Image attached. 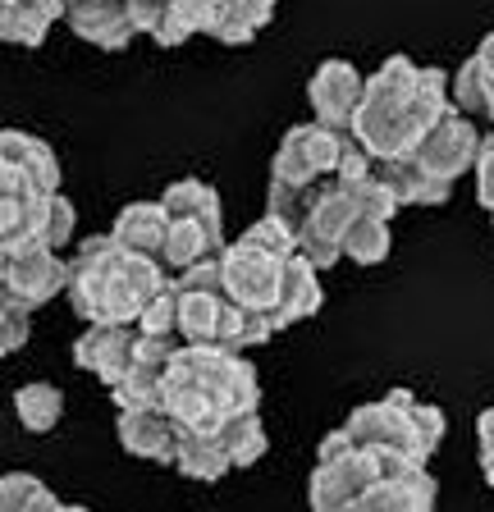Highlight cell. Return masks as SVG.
<instances>
[{
  "instance_id": "obj_1",
  "label": "cell",
  "mask_w": 494,
  "mask_h": 512,
  "mask_svg": "<svg viewBox=\"0 0 494 512\" xmlns=\"http://www.w3.org/2000/svg\"><path fill=\"white\" fill-rule=\"evenodd\" d=\"M165 279L170 270L156 256L124 252L110 234H97L83 238V247L69 261L65 293L87 325H97V320L101 325H133Z\"/></svg>"
},
{
  "instance_id": "obj_2",
  "label": "cell",
  "mask_w": 494,
  "mask_h": 512,
  "mask_svg": "<svg viewBox=\"0 0 494 512\" xmlns=\"http://www.w3.org/2000/svg\"><path fill=\"white\" fill-rule=\"evenodd\" d=\"M412 78H417V64L408 55H389L371 78H362V101L353 110V133L366 147L371 160L385 156H408V128H403V106L412 96Z\"/></svg>"
},
{
  "instance_id": "obj_3",
  "label": "cell",
  "mask_w": 494,
  "mask_h": 512,
  "mask_svg": "<svg viewBox=\"0 0 494 512\" xmlns=\"http://www.w3.org/2000/svg\"><path fill=\"white\" fill-rule=\"evenodd\" d=\"M284 266H289V256H275L266 247L238 238V243L220 247V288H225V298L238 302V307L270 311L275 298H280Z\"/></svg>"
},
{
  "instance_id": "obj_4",
  "label": "cell",
  "mask_w": 494,
  "mask_h": 512,
  "mask_svg": "<svg viewBox=\"0 0 494 512\" xmlns=\"http://www.w3.org/2000/svg\"><path fill=\"white\" fill-rule=\"evenodd\" d=\"M344 147V133H334L325 124H298L284 133L280 151L270 160V183H293V188H312V183L330 179L334 160Z\"/></svg>"
},
{
  "instance_id": "obj_5",
  "label": "cell",
  "mask_w": 494,
  "mask_h": 512,
  "mask_svg": "<svg viewBox=\"0 0 494 512\" xmlns=\"http://www.w3.org/2000/svg\"><path fill=\"white\" fill-rule=\"evenodd\" d=\"M65 279H69L65 256L55 252V247L37 243V238H28V243H14L0 288H5L23 311H37V307H46L55 293H65Z\"/></svg>"
},
{
  "instance_id": "obj_6",
  "label": "cell",
  "mask_w": 494,
  "mask_h": 512,
  "mask_svg": "<svg viewBox=\"0 0 494 512\" xmlns=\"http://www.w3.org/2000/svg\"><path fill=\"white\" fill-rule=\"evenodd\" d=\"M476 151H481V133H476L472 115H462V110L449 106L435 119V128H426V138L412 147V156H417L435 179L453 183L476 165Z\"/></svg>"
},
{
  "instance_id": "obj_7",
  "label": "cell",
  "mask_w": 494,
  "mask_h": 512,
  "mask_svg": "<svg viewBox=\"0 0 494 512\" xmlns=\"http://www.w3.org/2000/svg\"><path fill=\"white\" fill-rule=\"evenodd\" d=\"M408 403H412L408 389H394V394H385L380 403L353 407V412H348V421H344V430L353 435V444L398 448V453H408L417 467H426V462H421V453H417V435H412Z\"/></svg>"
},
{
  "instance_id": "obj_8",
  "label": "cell",
  "mask_w": 494,
  "mask_h": 512,
  "mask_svg": "<svg viewBox=\"0 0 494 512\" xmlns=\"http://www.w3.org/2000/svg\"><path fill=\"white\" fill-rule=\"evenodd\" d=\"M179 348V339H161V334H138V348H133L129 371L110 384V398L115 407H161V380L165 366H170V352Z\"/></svg>"
},
{
  "instance_id": "obj_9",
  "label": "cell",
  "mask_w": 494,
  "mask_h": 512,
  "mask_svg": "<svg viewBox=\"0 0 494 512\" xmlns=\"http://www.w3.org/2000/svg\"><path fill=\"white\" fill-rule=\"evenodd\" d=\"M307 101H312V110H316V124L334 128V133H348L353 110H357V101H362V74H357V64L325 60L312 74V83H307Z\"/></svg>"
},
{
  "instance_id": "obj_10",
  "label": "cell",
  "mask_w": 494,
  "mask_h": 512,
  "mask_svg": "<svg viewBox=\"0 0 494 512\" xmlns=\"http://www.w3.org/2000/svg\"><path fill=\"white\" fill-rule=\"evenodd\" d=\"M133 348H138V325H87L74 343V366L92 371L101 384H115L119 375L129 371Z\"/></svg>"
},
{
  "instance_id": "obj_11",
  "label": "cell",
  "mask_w": 494,
  "mask_h": 512,
  "mask_svg": "<svg viewBox=\"0 0 494 512\" xmlns=\"http://www.w3.org/2000/svg\"><path fill=\"white\" fill-rule=\"evenodd\" d=\"M339 512H435V476H426V467H417L403 471V476L371 480Z\"/></svg>"
},
{
  "instance_id": "obj_12",
  "label": "cell",
  "mask_w": 494,
  "mask_h": 512,
  "mask_svg": "<svg viewBox=\"0 0 494 512\" xmlns=\"http://www.w3.org/2000/svg\"><path fill=\"white\" fill-rule=\"evenodd\" d=\"M60 19H65L83 42L101 46V51H124V46L138 37L124 0H65V14H60Z\"/></svg>"
},
{
  "instance_id": "obj_13",
  "label": "cell",
  "mask_w": 494,
  "mask_h": 512,
  "mask_svg": "<svg viewBox=\"0 0 494 512\" xmlns=\"http://www.w3.org/2000/svg\"><path fill=\"white\" fill-rule=\"evenodd\" d=\"M371 174H376L380 183H385L389 192H394L398 206H444L453 197V183L449 179H435V174L421 165L417 156H385L371 165Z\"/></svg>"
},
{
  "instance_id": "obj_14",
  "label": "cell",
  "mask_w": 494,
  "mask_h": 512,
  "mask_svg": "<svg viewBox=\"0 0 494 512\" xmlns=\"http://www.w3.org/2000/svg\"><path fill=\"white\" fill-rule=\"evenodd\" d=\"M115 430H119V444L129 448L133 458H147V462H170L174 458L179 426L165 416V407H124Z\"/></svg>"
},
{
  "instance_id": "obj_15",
  "label": "cell",
  "mask_w": 494,
  "mask_h": 512,
  "mask_svg": "<svg viewBox=\"0 0 494 512\" xmlns=\"http://www.w3.org/2000/svg\"><path fill=\"white\" fill-rule=\"evenodd\" d=\"M316 275H321V270L307 266L298 252L289 256V266H284V279H280V298H275V307L266 311L270 325H275V334L321 311V279H316Z\"/></svg>"
},
{
  "instance_id": "obj_16",
  "label": "cell",
  "mask_w": 494,
  "mask_h": 512,
  "mask_svg": "<svg viewBox=\"0 0 494 512\" xmlns=\"http://www.w3.org/2000/svg\"><path fill=\"white\" fill-rule=\"evenodd\" d=\"M0 160H10L14 170H23L33 179L37 192H60V160L33 133H19V128H5L0 133Z\"/></svg>"
},
{
  "instance_id": "obj_17",
  "label": "cell",
  "mask_w": 494,
  "mask_h": 512,
  "mask_svg": "<svg viewBox=\"0 0 494 512\" xmlns=\"http://www.w3.org/2000/svg\"><path fill=\"white\" fill-rule=\"evenodd\" d=\"M170 467H179V476H188V480H220L234 471L215 430H179Z\"/></svg>"
},
{
  "instance_id": "obj_18",
  "label": "cell",
  "mask_w": 494,
  "mask_h": 512,
  "mask_svg": "<svg viewBox=\"0 0 494 512\" xmlns=\"http://www.w3.org/2000/svg\"><path fill=\"white\" fill-rule=\"evenodd\" d=\"M165 215H183V220H197L211 238H220L225 243V211H220V192L211 188V183L202 179H179L165 188L161 197Z\"/></svg>"
},
{
  "instance_id": "obj_19",
  "label": "cell",
  "mask_w": 494,
  "mask_h": 512,
  "mask_svg": "<svg viewBox=\"0 0 494 512\" xmlns=\"http://www.w3.org/2000/svg\"><path fill=\"white\" fill-rule=\"evenodd\" d=\"M165 224H170V215H165L161 202H133V206H124V211L115 215L110 238H115L124 252L156 256L161 252V238H165Z\"/></svg>"
},
{
  "instance_id": "obj_20",
  "label": "cell",
  "mask_w": 494,
  "mask_h": 512,
  "mask_svg": "<svg viewBox=\"0 0 494 512\" xmlns=\"http://www.w3.org/2000/svg\"><path fill=\"white\" fill-rule=\"evenodd\" d=\"M179 307H174V339L179 343H215L220 330V311L225 293H202V288H174Z\"/></svg>"
},
{
  "instance_id": "obj_21",
  "label": "cell",
  "mask_w": 494,
  "mask_h": 512,
  "mask_svg": "<svg viewBox=\"0 0 494 512\" xmlns=\"http://www.w3.org/2000/svg\"><path fill=\"white\" fill-rule=\"evenodd\" d=\"M220 238H211L197 220H183V215H170V224H165V238H161V252H156V261H161L165 270H188L193 261H202V256H220Z\"/></svg>"
},
{
  "instance_id": "obj_22",
  "label": "cell",
  "mask_w": 494,
  "mask_h": 512,
  "mask_svg": "<svg viewBox=\"0 0 494 512\" xmlns=\"http://www.w3.org/2000/svg\"><path fill=\"white\" fill-rule=\"evenodd\" d=\"M357 220V206L353 197H348L339 183H316V197H312V211H307V224L302 229H312V234L330 238V243H339L344 238V229Z\"/></svg>"
},
{
  "instance_id": "obj_23",
  "label": "cell",
  "mask_w": 494,
  "mask_h": 512,
  "mask_svg": "<svg viewBox=\"0 0 494 512\" xmlns=\"http://www.w3.org/2000/svg\"><path fill=\"white\" fill-rule=\"evenodd\" d=\"M14 416H19L23 430H33V435H46V430L60 426V416H65V394L46 380H33L23 384L19 394H14Z\"/></svg>"
},
{
  "instance_id": "obj_24",
  "label": "cell",
  "mask_w": 494,
  "mask_h": 512,
  "mask_svg": "<svg viewBox=\"0 0 494 512\" xmlns=\"http://www.w3.org/2000/svg\"><path fill=\"white\" fill-rule=\"evenodd\" d=\"M65 14V0H10V19H5V42L14 46H42L46 28Z\"/></svg>"
},
{
  "instance_id": "obj_25",
  "label": "cell",
  "mask_w": 494,
  "mask_h": 512,
  "mask_svg": "<svg viewBox=\"0 0 494 512\" xmlns=\"http://www.w3.org/2000/svg\"><path fill=\"white\" fill-rule=\"evenodd\" d=\"M270 14H275V0H225V10H220V19H215L211 37L215 42H225V46H243L266 28Z\"/></svg>"
},
{
  "instance_id": "obj_26",
  "label": "cell",
  "mask_w": 494,
  "mask_h": 512,
  "mask_svg": "<svg viewBox=\"0 0 494 512\" xmlns=\"http://www.w3.org/2000/svg\"><path fill=\"white\" fill-rule=\"evenodd\" d=\"M220 444L229 453V467H252L257 458H266V426L257 412H234L215 426Z\"/></svg>"
},
{
  "instance_id": "obj_27",
  "label": "cell",
  "mask_w": 494,
  "mask_h": 512,
  "mask_svg": "<svg viewBox=\"0 0 494 512\" xmlns=\"http://www.w3.org/2000/svg\"><path fill=\"white\" fill-rule=\"evenodd\" d=\"M389 247H394L389 220H371V215H357V220L344 229V238H339V252L353 256L357 266H380L389 256Z\"/></svg>"
},
{
  "instance_id": "obj_28",
  "label": "cell",
  "mask_w": 494,
  "mask_h": 512,
  "mask_svg": "<svg viewBox=\"0 0 494 512\" xmlns=\"http://www.w3.org/2000/svg\"><path fill=\"white\" fill-rule=\"evenodd\" d=\"M55 503L60 499L37 476H28V471L0 476V512H55Z\"/></svg>"
},
{
  "instance_id": "obj_29",
  "label": "cell",
  "mask_w": 494,
  "mask_h": 512,
  "mask_svg": "<svg viewBox=\"0 0 494 512\" xmlns=\"http://www.w3.org/2000/svg\"><path fill=\"white\" fill-rule=\"evenodd\" d=\"M312 197H316V183H312V188L270 183V206H266V215H275V220H280L289 234H298L302 224H307V211H312Z\"/></svg>"
},
{
  "instance_id": "obj_30",
  "label": "cell",
  "mask_w": 494,
  "mask_h": 512,
  "mask_svg": "<svg viewBox=\"0 0 494 512\" xmlns=\"http://www.w3.org/2000/svg\"><path fill=\"white\" fill-rule=\"evenodd\" d=\"M339 188L353 197L357 215H371V220H394L403 206L394 202V192L385 188V183L376 179V174H366V179H353V183H339Z\"/></svg>"
},
{
  "instance_id": "obj_31",
  "label": "cell",
  "mask_w": 494,
  "mask_h": 512,
  "mask_svg": "<svg viewBox=\"0 0 494 512\" xmlns=\"http://www.w3.org/2000/svg\"><path fill=\"white\" fill-rule=\"evenodd\" d=\"M174 307H179V293H174V279H165V284L151 293L147 307H142V316L133 320L138 334H161V339H174Z\"/></svg>"
},
{
  "instance_id": "obj_32",
  "label": "cell",
  "mask_w": 494,
  "mask_h": 512,
  "mask_svg": "<svg viewBox=\"0 0 494 512\" xmlns=\"http://www.w3.org/2000/svg\"><path fill=\"white\" fill-rule=\"evenodd\" d=\"M69 238H74V202L60 197V192H51V197H46V211H42V229H37V243L60 252Z\"/></svg>"
},
{
  "instance_id": "obj_33",
  "label": "cell",
  "mask_w": 494,
  "mask_h": 512,
  "mask_svg": "<svg viewBox=\"0 0 494 512\" xmlns=\"http://www.w3.org/2000/svg\"><path fill=\"white\" fill-rule=\"evenodd\" d=\"M28 316H33V311H23L19 302L0 288V357H10V352H19L23 343H28Z\"/></svg>"
},
{
  "instance_id": "obj_34",
  "label": "cell",
  "mask_w": 494,
  "mask_h": 512,
  "mask_svg": "<svg viewBox=\"0 0 494 512\" xmlns=\"http://www.w3.org/2000/svg\"><path fill=\"white\" fill-rule=\"evenodd\" d=\"M476 197L481 206L494 215V138H481V151H476Z\"/></svg>"
},
{
  "instance_id": "obj_35",
  "label": "cell",
  "mask_w": 494,
  "mask_h": 512,
  "mask_svg": "<svg viewBox=\"0 0 494 512\" xmlns=\"http://www.w3.org/2000/svg\"><path fill=\"white\" fill-rule=\"evenodd\" d=\"M124 5H129L133 32H147V37H151V28L161 23V14H165V5H170V0H124Z\"/></svg>"
},
{
  "instance_id": "obj_36",
  "label": "cell",
  "mask_w": 494,
  "mask_h": 512,
  "mask_svg": "<svg viewBox=\"0 0 494 512\" xmlns=\"http://www.w3.org/2000/svg\"><path fill=\"white\" fill-rule=\"evenodd\" d=\"M476 439H481V476L494 485V407H485L476 421Z\"/></svg>"
},
{
  "instance_id": "obj_37",
  "label": "cell",
  "mask_w": 494,
  "mask_h": 512,
  "mask_svg": "<svg viewBox=\"0 0 494 512\" xmlns=\"http://www.w3.org/2000/svg\"><path fill=\"white\" fill-rule=\"evenodd\" d=\"M353 435H348L344 426L339 430H330V435L321 439V448H316V462H334V458H344V453H353Z\"/></svg>"
},
{
  "instance_id": "obj_38",
  "label": "cell",
  "mask_w": 494,
  "mask_h": 512,
  "mask_svg": "<svg viewBox=\"0 0 494 512\" xmlns=\"http://www.w3.org/2000/svg\"><path fill=\"white\" fill-rule=\"evenodd\" d=\"M476 64H481L485 74H494V32H490V37H485L481 46H476Z\"/></svg>"
},
{
  "instance_id": "obj_39",
  "label": "cell",
  "mask_w": 494,
  "mask_h": 512,
  "mask_svg": "<svg viewBox=\"0 0 494 512\" xmlns=\"http://www.w3.org/2000/svg\"><path fill=\"white\" fill-rule=\"evenodd\" d=\"M5 19H10V0H0V42H5Z\"/></svg>"
},
{
  "instance_id": "obj_40",
  "label": "cell",
  "mask_w": 494,
  "mask_h": 512,
  "mask_svg": "<svg viewBox=\"0 0 494 512\" xmlns=\"http://www.w3.org/2000/svg\"><path fill=\"white\" fill-rule=\"evenodd\" d=\"M55 512H87V508H78V503H55Z\"/></svg>"
}]
</instances>
